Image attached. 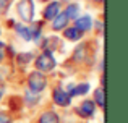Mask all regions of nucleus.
<instances>
[{"label":"nucleus","mask_w":128,"mask_h":123,"mask_svg":"<svg viewBox=\"0 0 128 123\" xmlns=\"http://www.w3.org/2000/svg\"><path fill=\"white\" fill-rule=\"evenodd\" d=\"M60 2H62V0H60ZM63 2H65V0H63Z\"/></svg>","instance_id":"4be33fe9"},{"label":"nucleus","mask_w":128,"mask_h":123,"mask_svg":"<svg viewBox=\"0 0 128 123\" xmlns=\"http://www.w3.org/2000/svg\"><path fill=\"white\" fill-rule=\"evenodd\" d=\"M52 101L58 107H68L72 104V96L65 91L63 88H55L52 91Z\"/></svg>","instance_id":"20e7f679"},{"label":"nucleus","mask_w":128,"mask_h":123,"mask_svg":"<svg viewBox=\"0 0 128 123\" xmlns=\"http://www.w3.org/2000/svg\"><path fill=\"white\" fill-rule=\"evenodd\" d=\"M23 101H24V104H28L29 107H32L34 104H38V102H39V99H38V94L32 96V92L28 91V92L24 94V99H23Z\"/></svg>","instance_id":"dca6fc26"},{"label":"nucleus","mask_w":128,"mask_h":123,"mask_svg":"<svg viewBox=\"0 0 128 123\" xmlns=\"http://www.w3.org/2000/svg\"><path fill=\"white\" fill-rule=\"evenodd\" d=\"M3 92H5V88H3L2 84H0V99H2V96H3Z\"/></svg>","instance_id":"aec40b11"},{"label":"nucleus","mask_w":128,"mask_h":123,"mask_svg":"<svg viewBox=\"0 0 128 123\" xmlns=\"http://www.w3.org/2000/svg\"><path fill=\"white\" fill-rule=\"evenodd\" d=\"M15 32H16V34H18L21 39H23V41H26V42L32 41L31 28L24 26V23H16V24H15Z\"/></svg>","instance_id":"9d476101"},{"label":"nucleus","mask_w":128,"mask_h":123,"mask_svg":"<svg viewBox=\"0 0 128 123\" xmlns=\"http://www.w3.org/2000/svg\"><path fill=\"white\" fill-rule=\"evenodd\" d=\"M63 13H65V16L70 19V21H75V19L78 18V15H80V5L78 3H68Z\"/></svg>","instance_id":"ddd939ff"},{"label":"nucleus","mask_w":128,"mask_h":123,"mask_svg":"<svg viewBox=\"0 0 128 123\" xmlns=\"http://www.w3.org/2000/svg\"><path fill=\"white\" fill-rule=\"evenodd\" d=\"M34 65H36V70L41 73H50L55 70L57 66V60L54 57L52 52H47L44 50L42 54H39L38 57L34 58Z\"/></svg>","instance_id":"f257e3e1"},{"label":"nucleus","mask_w":128,"mask_h":123,"mask_svg":"<svg viewBox=\"0 0 128 123\" xmlns=\"http://www.w3.org/2000/svg\"><path fill=\"white\" fill-rule=\"evenodd\" d=\"M16 11L24 23H31L34 19V13H36L34 2L32 0H20V3L16 5Z\"/></svg>","instance_id":"7ed1b4c3"},{"label":"nucleus","mask_w":128,"mask_h":123,"mask_svg":"<svg viewBox=\"0 0 128 123\" xmlns=\"http://www.w3.org/2000/svg\"><path fill=\"white\" fill-rule=\"evenodd\" d=\"M58 13H62V2L60 0H52L46 5V8L42 10V18L46 21H52Z\"/></svg>","instance_id":"39448f33"},{"label":"nucleus","mask_w":128,"mask_h":123,"mask_svg":"<svg viewBox=\"0 0 128 123\" xmlns=\"http://www.w3.org/2000/svg\"><path fill=\"white\" fill-rule=\"evenodd\" d=\"M63 37H65L66 41L78 42V41L83 39V32L80 31V29H76L75 26H66V28L63 29Z\"/></svg>","instance_id":"1a4fd4ad"},{"label":"nucleus","mask_w":128,"mask_h":123,"mask_svg":"<svg viewBox=\"0 0 128 123\" xmlns=\"http://www.w3.org/2000/svg\"><path fill=\"white\" fill-rule=\"evenodd\" d=\"M8 5H10V0H0V13L6 11V10H8Z\"/></svg>","instance_id":"6ab92c4d"},{"label":"nucleus","mask_w":128,"mask_h":123,"mask_svg":"<svg viewBox=\"0 0 128 123\" xmlns=\"http://www.w3.org/2000/svg\"><path fill=\"white\" fill-rule=\"evenodd\" d=\"M89 88L91 86L88 84V83H81V84H70V91H66L68 92L70 96H72V97H75V96H84V94H88V92H89Z\"/></svg>","instance_id":"9b49d317"},{"label":"nucleus","mask_w":128,"mask_h":123,"mask_svg":"<svg viewBox=\"0 0 128 123\" xmlns=\"http://www.w3.org/2000/svg\"><path fill=\"white\" fill-rule=\"evenodd\" d=\"M0 84H2V75H0Z\"/></svg>","instance_id":"412c9836"},{"label":"nucleus","mask_w":128,"mask_h":123,"mask_svg":"<svg viewBox=\"0 0 128 123\" xmlns=\"http://www.w3.org/2000/svg\"><path fill=\"white\" fill-rule=\"evenodd\" d=\"M47 88V78L46 75L41 71H31L28 76V89L29 92H34V94H41L44 89Z\"/></svg>","instance_id":"f03ea898"},{"label":"nucleus","mask_w":128,"mask_h":123,"mask_svg":"<svg viewBox=\"0 0 128 123\" xmlns=\"http://www.w3.org/2000/svg\"><path fill=\"white\" fill-rule=\"evenodd\" d=\"M31 60H34V54H32V52H26V54H20L18 55L20 65H28Z\"/></svg>","instance_id":"2eb2a0df"},{"label":"nucleus","mask_w":128,"mask_h":123,"mask_svg":"<svg viewBox=\"0 0 128 123\" xmlns=\"http://www.w3.org/2000/svg\"><path fill=\"white\" fill-rule=\"evenodd\" d=\"M38 123H60V118L54 110H46L44 114H41Z\"/></svg>","instance_id":"f8f14e48"},{"label":"nucleus","mask_w":128,"mask_h":123,"mask_svg":"<svg viewBox=\"0 0 128 123\" xmlns=\"http://www.w3.org/2000/svg\"><path fill=\"white\" fill-rule=\"evenodd\" d=\"M5 54H6V45L3 42H0V63L5 60Z\"/></svg>","instance_id":"a211bd4d"},{"label":"nucleus","mask_w":128,"mask_h":123,"mask_svg":"<svg viewBox=\"0 0 128 123\" xmlns=\"http://www.w3.org/2000/svg\"><path fill=\"white\" fill-rule=\"evenodd\" d=\"M10 122H12L10 115L6 114V112H2V110H0V123H10Z\"/></svg>","instance_id":"f3484780"},{"label":"nucleus","mask_w":128,"mask_h":123,"mask_svg":"<svg viewBox=\"0 0 128 123\" xmlns=\"http://www.w3.org/2000/svg\"><path fill=\"white\" fill-rule=\"evenodd\" d=\"M68 23H70V19L65 16V13H58V15L52 19V24L50 26H52V31L58 32V31H63V29L68 26Z\"/></svg>","instance_id":"6e6552de"},{"label":"nucleus","mask_w":128,"mask_h":123,"mask_svg":"<svg viewBox=\"0 0 128 123\" xmlns=\"http://www.w3.org/2000/svg\"><path fill=\"white\" fill-rule=\"evenodd\" d=\"M76 112L83 118H92L94 114H96V104L92 102V99H84L80 104V107L76 109Z\"/></svg>","instance_id":"423d86ee"},{"label":"nucleus","mask_w":128,"mask_h":123,"mask_svg":"<svg viewBox=\"0 0 128 123\" xmlns=\"http://www.w3.org/2000/svg\"><path fill=\"white\" fill-rule=\"evenodd\" d=\"M75 26L76 29H80L81 32H88L91 31V28H92V19H91L89 15H84V16H80V18L75 19Z\"/></svg>","instance_id":"0eeeda50"},{"label":"nucleus","mask_w":128,"mask_h":123,"mask_svg":"<svg viewBox=\"0 0 128 123\" xmlns=\"http://www.w3.org/2000/svg\"><path fill=\"white\" fill-rule=\"evenodd\" d=\"M92 102L96 105H99L100 109L104 110V107H106V92H104V88H97L96 91H94V99Z\"/></svg>","instance_id":"4468645a"}]
</instances>
